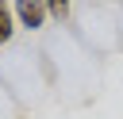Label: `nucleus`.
<instances>
[{
  "instance_id": "f257e3e1",
  "label": "nucleus",
  "mask_w": 123,
  "mask_h": 119,
  "mask_svg": "<svg viewBox=\"0 0 123 119\" xmlns=\"http://www.w3.org/2000/svg\"><path fill=\"white\" fill-rule=\"evenodd\" d=\"M12 31H15V15H12V4H8V0H0V46L12 38Z\"/></svg>"
},
{
  "instance_id": "f03ea898",
  "label": "nucleus",
  "mask_w": 123,
  "mask_h": 119,
  "mask_svg": "<svg viewBox=\"0 0 123 119\" xmlns=\"http://www.w3.org/2000/svg\"><path fill=\"white\" fill-rule=\"evenodd\" d=\"M46 15L65 19V15H69V0H46Z\"/></svg>"
}]
</instances>
